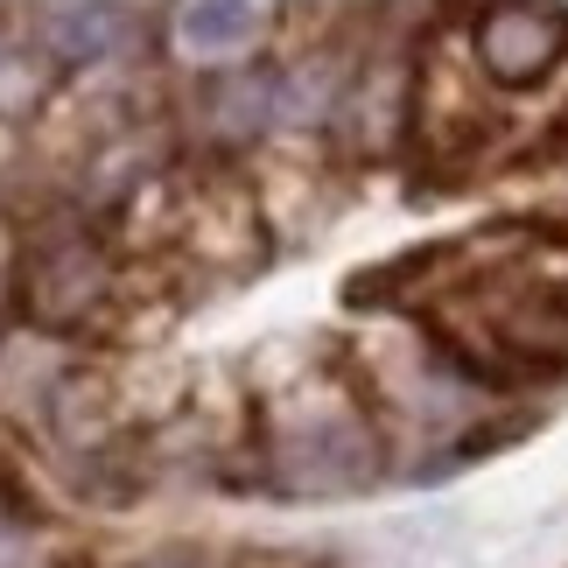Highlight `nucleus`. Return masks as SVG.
Returning <instances> with one entry per match:
<instances>
[{"label":"nucleus","instance_id":"f257e3e1","mask_svg":"<svg viewBox=\"0 0 568 568\" xmlns=\"http://www.w3.org/2000/svg\"><path fill=\"white\" fill-rule=\"evenodd\" d=\"M267 470L281 491L295 498H337V491H365L379 477V435L358 414H295L274 428L267 443Z\"/></svg>","mask_w":568,"mask_h":568},{"label":"nucleus","instance_id":"f03ea898","mask_svg":"<svg viewBox=\"0 0 568 568\" xmlns=\"http://www.w3.org/2000/svg\"><path fill=\"white\" fill-rule=\"evenodd\" d=\"M568 50V29L561 14L534 8V0H506L477 21V63L498 78V84H534L555 71V57Z\"/></svg>","mask_w":568,"mask_h":568},{"label":"nucleus","instance_id":"7ed1b4c3","mask_svg":"<svg viewBox=\"0 0 568 568\" xmlns=\"http://www.w3.org/2000/svg\"><path fill=\"white\" fill-rule=\"evenodd\" d=\"M99 295H105V260L84 239H57L29 274V310L42 323H78Z\"/></svg>","mask_w":568,"mask_h":568},{"label":"nucleus","instance_id":"20e7f679","mask_svg":"<svg viewBox=\"0 0 568 568\" xmlns=\"http://www.w3.org/2000/svg\"><path fill=\"white\" fill-rule=\"evenodd\" d=\"M42 36H50V50L63 63H105L134 42V14L120 0H57L42 14Z\"/></svg>","mask_w":568,"mask_h":568},{"label":"nucleus","instance_id":"39448f33","mask_svg":"<svg viewBox=\"0 0 568 568\" xmlns=\"http://www.w3.org/2000/svg\"><path fill=\"white\" fill-rule=\"evenodd\" d=\"M281 113V84L267 71H246V78H217L204 92V126L217 141H253L260 126Z\"/></svg>","mask_w":568,"mask_h":568},{"label":"nucleus","instance_id":"423d86ee","mask_svg":"<svg viewBox=\"0 0 568 568\" xmlns=\"http://www.w3.org/2000/svg\"><path fill=\"white\" fill-rule=\"evenodd\" d=\"M253 29H260L253 0H183V14H176V36H183L190 57H225Z\"/></svg>","mask_w":568,"mask_h":568},{"label":"nucleus","instance_id":"0eeeda50","mask_svg":"<svg viewBox=\"0 0 568 568\" xmlns=\"http://www.w3.org/2000/svg\"><path fill=\"white\" fill-rule=\"evenodd\" d=\"M331 92H337V63L316 57L310 71H302L288 92H281V113H288L295 126H302V120H323V113H331Z\"/></svg>","mask_w":568,"mask_h":568}]
</instances>
